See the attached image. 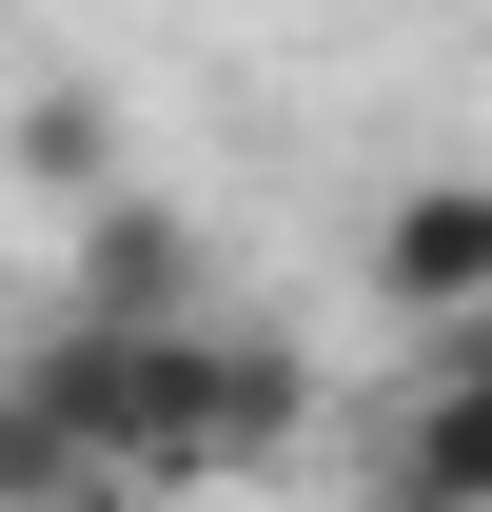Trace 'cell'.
<instances>
[{
  "label": "cell",
  "instance_id": "1",
  "mask_svg": "<svg viewBox=\"0 0 492 512\" xmlns=\"http://www.w3.org/2000/svg\"><path fill=\"white\" fill-rule=\"evenodd\" d=\"M296 414H315V375H296V335H256V316L119 335V473H256Z\"/></svg>",
  "mask_w": 492,
  "mask_h": 512
},
{
  "label": "cell",
  "instance_id": "4",
  "mask_svg": "<svg viewBox=\"0 0 492 512\" xmlns=\"http://www.w3.org/2000/svg\"><path fill=\"white\" fill-rule=\"evenodd\" d=\"M473 296H492V178H414V197H374V316L453 335Z\"/></svg>",
  "mask_w": 492,
  "mask_h": 512
},
{
  "label": "cell",
  "instance_id": "3",
  "mask_svg": "<svg viewBox=\"0 0 492 512\" xmlns=\"http://www.w3.org/2000/svg\"><path fill=\"white\" fill-rule=\"evenodd\" d=\"M60 316H99V335H178V316H217V256H197L178 217H158V197H79Z\"/></svg>",
  "mask_w": 492,
  "mask_h": 512
},
{
  "label": "cell",
  "instance_id": "5",
  "mask_svg": "<svg viewBox=\"0 0 492 512\" xmlns=\"http://www.w3.org/2000/svg\"><path fill=\"white\" fill-rule=\"evenodd\" d=\"M20 178H60V217L119 197V119H99V99H20Z\"/></svg>",
  "mask_w": 492,
  "mask_h": 512
},
{
  "label": "cell",
  "instance_id": "6",
  "mask_svg": "<svg viewBox=\"0 0 492 512\" xmlns=\"http://www.w3.org/2000/svg\"><path fill=\"white\" fill-rule=\"evenodd\" d=\"M453 375H492V355H453Z\"/></svg>",
  "mask_w": 492,
  "mask_h": 512
},
{
  "label": "cell",
  "instance_id": "2",
  "mask_svg": "<svg viewBox=\"0 0 492 512\" xmlns=\"http://www.w3.org/2000/svg\"><path fill=\"white\" fill-rule=\"evenodd\" d=\"M355 493L374 512H492V375L414 355V375L374 394V434H355Z\"/></svg>",
  "mask_w": 492,
  "mask_h": 512
},
{
  "label": "cell",
  "instance_id": "7",
  "mask_svg": "<svg viewBox=\"0 0 492 512\" xmlns=\"http://www.w3.org/2000/svg\"><path fill=\"white\" fill-rule=\"evenodd\" d=\"M99 512H119V493H99Z\"/></svg>",
  "mask_w": 492,
  "mask_h": 512
}]
</instances>
